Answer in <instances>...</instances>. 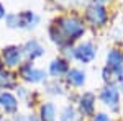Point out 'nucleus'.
<instances>
[{
    "instance_id": "obj_13",
    "label": "nucleus",
    "mask_w": 123,
    "mask_h": 121,
    "mask_svg": "<svg viewBox=\"0 0 123 121\" xmlns=\"http://www.w3.org/2000/svg\"><path fill=\"white\" fill-rule=\"evenodd\" d=\"M107 65L110 67H123V51L112 49L107 54Z\"/></svg>"
},
{
    "instance_id": "obj_15",
    "label": "nucleus",
    "mask_w": 123,
    "mask_h": 121,
    "mask_svg": "<svg viewBox=\"0 0 123 121\" xmlns=\"http://www.w3.org/2000/svg\"><path fill=\"white\" fill-rule=\"evenodd\" d=\"M36 17L31 12H23L18 15V26H31L33 21H36Z\"/></svg>"
},
{
    "instance_id": "obj_7",
    "label": "nucleus",
    "mask_w": 123,
    "mask_h": 121,
    "mask_svg": "<svg viewBox=\"0 0 123 121\" xmlns=\"http://www.w3.org/2000/svg\"><path fill=\"white\" fill-rule=\"evenodd\" d=\"M20 59H21V49L17 46H8L3 49V61L5 64L13 67V65L20 64Z\"/></svg>"
},
{
    "instance_id": "obj_5",
    "label": "nucleus",
    "mask_w": 123,
    "mask_h": 121,
    "mask_svg": "<svg viewBox=\"0 0 123 121\" xmlns=\"http://www.w3.org/2000/svg\"><path fill=\"white\" fill-rule=\"evenodd\" d=\"M20 72H21V77H25L28 82H41V80L46 77V74H44L43 70L35 69V67L30 64V62H26L25 65H21Z\"/></svg>"
},
{
    "instance_id": "obj_11",
    "label": "nucleus",
    "mask_w": 123,
    "mask_h": 121,
    "mask_svg": "<svg viewBox=\"0 0 123 121\" xmlns=\"http://www.w3.org/2000/svg\"><path fill=\"white\" fill-rule=\"evenodd\" d=\"M23 51H25V54L30 57V59H35V57H39L44 54V49L41 47L38 41H28L25 47H23Z\"/></svg>"
},
{
    "instance_id": "obj_18",
    "label": "nucleus",
    "mask_w": 123,
    "mask_h": 121,
    "mask_svg": "<svg viewBox=\"0 0 123 121\" xmlns=\"http://www.w3.org/2000/svg\"><path fill=\"white\" fill-rule=\"evenodd\" d=\"M5 17V8H3V5L0 3V18H3Z\"/></svg>"
},
{
    "instance_id": "obj_1",
    "label": "nucleus",
    "mask_w": 123,
    "mask_h": 121,
    "mask_svg": "<svg viewBox=\"0 0 123 121\" xmlns=\"http://www.w3.org/2000/svg\"><path fill=\"white\" fill-rule=\"evenodd\" d=\"M57 28L61 29V33L66 36L67 41L71 39H79L85 33V26L82 20L76 18V17H67V18H61L59 21H56Z\"/></svg>"
},
{
    "instance_id": "obj_4",
    "label": "nucleus",
    "mask_w": 123,
    "mask_h": 121,
    "mask_svg": "<svg viewBox=\"0 0 123 121\" xmlns=\"http://www.w3.org/2000/svg\"><path fill=\"white\" fill-rule=\"evenodd\" d=\"M74 56L80 61V62H90L92 59L95 57V46L90 43V41H84L82 44L74 49Z\"/></svg>"
},
{
    "instance_id": "obj_21",
    "label": "nucleus",
    "mask_w": 123,
    "mask_h": 121,
    "mask_svg": "<svg viewBox=\"0 0 123 121\" xmlns=\"http://www.w3.org/2000/svg\"><path fill=\"white\" fill-rule=\"evenodd\" d=\"M0 121H3V120H2V118H0Z\"/></svg>"
},
{
    "instance_id": "obj_3",
    "label": "nucleus",
    "mask_w": 123,
    "mask_h": 121,
    "mask_svg": "<svg viewBox=\"0 0 123 121\" xmlns=\"http://www.w3.org/2000/svg\"><path fill=\"white\" fill-rule=\"evenodd\" d=\"M100 100L107 106H110L112 110H117L118 103H120V93H118V90L115 88L113 85H107L104 90L100 92Z\"/></svg>"
},
{
    "instance_id": "obj_2",
    "label": "nucleus",
    "mask_w": 123,
    "mask_h": 121,
    "mask_svg": "<svg viewBox=\"0 0 123 121\" xmlns=\"http://www.w3.org/2000/svg\"><path fill=\"white\" fill-rule=\"evenodd\" d=\"M85 18L89 23H92L94 26H104L107 23V10L102 3H92L90 7H87L85 10Z\"/></svg>"
},
{
    "instance_id": "obj_17",
    "label": "nucleus",
    "mask_w": 123,
    "mask_h": 121,
    "mask_svg": "<svg viewBox=\"0 0 123 121\" xmlns=\"http://www.w3.org/2000/svg\"><path fill=\"white\" fill-rule=\"evenodd\" d=\"M92 121H112V120H110V116L105 115V113H97V115H94V120Z\"/></svg>"
},
{
    "instance_id": "obj_8",
    "label": "nucleus",
    "mask_w": 123,
    "mask_h": 121,
    "mask_svg": "<svg viewBox=\"0 0 123 121\" xmlns=\"http://www.w3.org/2000/svg\"><path fill=\"white\" fill-rule=\"evenodd\" d=\"M79 106H80V113L89 116L94 113V108H95V95L90 92L84 93L80 97V102H79Z\"/></svg>"
},
{
    "instance_id": "obj_14",
    "label": "nucleus",
    "mask_w": 123,
    "mask_h": 121,
    "mask_svg": "<svg viewBox=\"0 0 123 121\" xmlns=\"http://www.w3.org/2000/svg\"><path fill=\"white\" fill-rule=\"evenodd\" d=\"M56 120V106L53 103H44L41 106V121H54Z\"/></svg>"
},
{
    "instance_id": "obj_19",
    "label": "nucleus",
    "mask_w": 123,
    "mask_h": 121,
    "mask_svg": "<svg viewBox=\"0 0 123 121\" xmlns=\"http://www.w3.org/2000/svg\"><path fill=\"white\" fill-rule=\"evenodd\" d=\"M20 121H36L33 116H26V118H20Z\"/></svg>"
},
{
    "instance_id": "obj_22",
    "label": "nucleus",
    "mask_w": 123,
    "mask_h": 121,
    "mask_svg": "<svg viewBox=\"0 0 123 121\" xmlns=\"http://www.w3.org/2000/svg\"><path fill=\"white\" fill-rule=\"evenodd\" d=\"M122 88H123V85H122Z\"/></svg>"
},
{
    "instance_id": "obj_9",
    "label": "nucleus",
    "mask_w": 123,
    "mask_h": 121,
    "mask_svg": "<svg viewBox=\"0 0 123 121\" xmlns=\"http://www.w3.org/2000/svg\"><path fill=\"white\" fill-rule=\"evenodd\" d=\"M69 72V64L64 59H54L51 64H49V74L53 77H61L62 74Z\"/></svg>"
},
{
    "instance_id": "obj_10",
    "label": "nucleus",
    "mask_w": 123,
    "mask_h": 121,
    "mask_svg": "<svg viewBox=\"0 0 123 121\" xmlns=\"http://www.w3.org/2000/svg\"><path fill=\"white\" fill-rule=\"evenodd\" d=\"M0 105L5 108V111H15L18 108L17 98L10 92H0Z\"/></svg>"
},
{
    "instance_id": "obj_16",
    "label": "nucleus",
    "mask_w": 123,
    "mask_h": 121,
    "mask_svg": "<svg viewBox=\"0 0 123 121\" xmlns=\"http://www.w3.org/2000/svg\"><path fill=\"white\" fill-rule=\"evenodd\" d=\"M59 121H76V111H74V108L72 106H66Z\"/></svg>"
},
{
    "instance_id": "obj_20",
    "label": "nucleus",
    "mask_w": 123,
    "mask_h": 121,
    "mask_svg": "<svg viewBox=\"0 0 123 121\" xmlns=\"http://www.w3.org/2000/svg\"><path fill=\"white\" fill-rule=\"evenodd\" d=\"M0 67H2V62H0Z\"/></svg>"
},
{
    "instance_id": "obj_12",
    "label": "nucleus",
    "mask_w": 123,
    "mask_h": 121,
    "mask_svg": "<svg viewBox=\"0 0 123 121\" xmlns=\"http://www.w3.org/2000/svg\"><path fill=\"white\" fill-rule=\"evenodd\" d=\"M67 80L74 87H82L85 84V72L80 69H71L67 72Z\"/></svg>"
},
{
    "instance_id": "obj_6",
    "label": "nucleus",
    "mask_w": 123,
    "mask_h": 121,
    "mask_svg": "<svg viewBox=\"0 0 123 121\" xmlns=\"http://www.w3.org/2000/svg\"><path fill=\"white\" fill-rule=\"evenodd\" d=\"M104 80L108 85H113L115 82L123 84V67H110L107 65L104 69Z\"/></svg>"
}]
</instances>
